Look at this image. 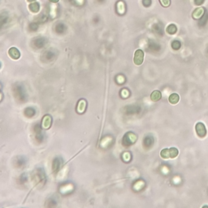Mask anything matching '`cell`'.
Here are the masks:
<instances>
[{
    "mask_svg": "<svg viewBox=\"0 0 208 208\" xmlns=\"http://www.w3.org/2000/svg\"><path fill=\"white\" fill-rule=\"evenodd\" d=\"M180 47H181V44H180V42L179 41H177V40L173 41V42H172V47L173 50H179L180 48Z\"/></svg>",
    "mask_w": 208,
    "mask_h": 208,
    "instance_id": "9a60e30c",
    "label": "cell"
},
{
    "mask_svg": "<svg viewBox=\"0 0 208 208\" xmlns=\"http://www.w3.org/2000/svg\"><path fill=\"white\" fill-rule=\"evenodd\" d=\"M168 100L170 103L175 105V104H177V102H179L180 96L177 94H172L170 96H169Z\"/></svg>",
    "mask_w": 208,
    "mask_h": 208,
    "instance_id": "ba28073f",
    "label": "cell"
},
{
    "mask_svg": "<svg viewBox=\"0 0 208 208\" xmlns=\"http://www.w3.org/2000/svg\"><path fill=\"white\" fill-rule=\"evenodd\" d=\"M28 1H29V2H34L35 0H28Z\"/></svg>",
    "mask_w": 208,
    "mask_h": 208,
    "instance_id": "cb8c5ba5",
    "label": "cell"
},
{
    "mask_svg": "<svg viewBox=\"0 0 208 208\" xmlns=\"http://www.w3.org/2000/svg\"><path fill=\"white\" fill-rule=\"evenodd\" d=\"M8 55L13 60H18L20 56H21V53H20L18 49H16L15 47H12V48H11L8 50Z\"/></svg>",
    "mask_w": 208,
    "mask_h": 208,
    "instance_id": "5b68a950",
    "label": "cell"
},
{
    "mask_svg": "<svg viewBox=\"0 0 208 208\" xmlns=\"http://www.w3.org/2000/svg\"><path fill=\"white\" fill-rule=\"evenodd\" d=\"M138 138L133 133H128L123 138V145L125 146H129L135 143Z\"/></svg>",
    "mask_w": 208,
    "mask_h": 208,
    "instance_id": "6da1fadb",
    "label": "cell"
},
{
    "mask_svg": "<svg viewBox=\"0 0 208 208\" xmlns=\"http://www.w3.org/2000/svg\"><path fill=\"white\" fill-rule=\"evenodd\" d=\"M6 21H7V16H5L4 15H1L0 16V26H2L3 24L5 23Z\"/></svg>",
    "mask_w": 208,
    "mask_h": 208,
    "instance_id": "ffe728a7",
    "label": "cell"
},
{
    "mask_svg": "<svg viewBox=\"0 0 208 208\" xmlns=\"http://www.w3.org/2000/svg\"><path fill=\"white\" fill-rule=\"evenodd\" d=\"M204 2V0H195V3L197 5H201Z\"/></svg>",
    "mask_w": 208,
    "mask_h": 208,
    "instance_id": "7402d4cb",
    "label": "cell"
},
{
    "mask_svg": "<svg viewBox=\"0 0 208 208\" xmlns=\"http://www.w3.org/2000/svg\"><path fill=\"white\" fill-rule=\"evenodd\" d=\"M50 2H51V3H58L59 2V0H49Z\"/></svg>",
    "mask_w": 208,
    "mask_h": 208,
    "instance_id": "603a6c76",
    "label": "cell"
},
{
    "mask_svg": "<svg viewBox=\"0 0 208 208\" xmlns=\"http://www.w3.org/2000/svg\"><path fill=\"white\" fill-rule=\"evenodd\" d=\"M195 129H196V133L200 138H204L206 135V128L204 124L202 122L198 123L196 126H195Z\"/></svg>",
    "mask_w": 208,
    "mask_h": 208,
    "instance_id": "3957f363",
    "label": "cell"
},
{
    "mask_svg": "<svg viewBox=\"0 0 208 208\" xmlns=\"http://www.w3.org/2000/svg\"><path fill=\"white\" fill-rule=\"evenodd\" d=\"M63 29H64V25L62 24H60L56 26V31L59 33V34H61L62 32H63Z\"/></svg>",
    "mask_w": 208,
    "mask_h": 208,
    "instance_id": "d6986e66",
    "label": "cell"
},
{
    "mask_svg": "<svg viewBox=\"0 0 208 208\" xmlns=\"http://www.w3.org/2000/svg\"><path fill=\"white\" fill-rule=\"evenodd\" d=\"M162 94L160 93V91L159 90H154L152 92V94L151 95V99L153 102H158L159 100L161 99Z\"/></svg>",
    "mask_w": 208,
    "mask_h": 208,
    "instance_id": "52a82bcc",
    "label": "cell"
},
{
    "mask_svg": "<svg viewBox=\"0 0 208 208\" xmlns=\"http://www.w3.org/2000/svg\"><path fill=\"white\" fill-rule=\"evenodd\" d=\"M177 26L175 25L174 24H169L167 27L166 28V32L168 34H171V35H173L177 33Z\"/></svg>",
    "mask_w": 208,
    "mask_h": 208,
    "instance_id": "9c48e42d",
    "label": "cell"
},
{
    "mask_svg": "<svg viewBox=\"0 0 208 208\" xmlns=\"http://www.w3.org/2000/svg\"><path fill=\"white\" fill-rule=\"evenodd\" d=\"M59 165H60V162L59 161V159H56L54 161V164H53V170L54 171H58L59 168H60Z\"/></svg>",
    "mask_w": 208,
    "mask_h": 208,
    "instance_id": "ac0fdd59",
    "label": "cell"
},
{
    "mask_svg": "<svg viewBox=\"0 0 208 208\" xmlns=\"http://www.w3.org/2000/svg\"><path fill=\"white\" fill-rule=\"evenodd\" d=\"M151 0H144L143 1V4L146 6V7H148L149 5H151Z\"/></svg>",
    "mask_w": 208,
    "mask_h": 208,
    "instance_id": "44dd1931",
    "label": "cell"
},
{
    "mask_svg": "<svg viewBox=\"0 0 208 208\" xmlns=\"http://www.w3.org/2000/svg\"><path fill=\"white\" fill-rule=\"evenodd\" d=\"M160 156L164 159H167L170 158V154H169V149L166 148L162 150L160 152Z\"/></svg>",
    "mask_w": 208,
    "mask_h": 208,
    "instance_id": "5bb4252c",
    "label": "cell"
},
{
    "mask_svg": "<svg viewBox=\"0 0 208 208\" xmlns=\"http://www.w3.org/2000/svg\"><path fill=\"white\" fill-rule=\"evenodd\" d=\"M143 60H144V52L140 49L137 50L134 53V59H133L134 63L139 66L142 63Z\"/></svg>",
    "mask_w": 208,
    "mask_h": 208,
    "instance_id": "7a4b0ae2",
    "label": "cell"
},
{
    "mask_svg": "<svg viewBox=\"0 0 208 208\" xmlns=\"http://www.w3.org/2000/svg\"><path fill=\"white\" fill-rule=\"evenodd\" d=\"M50 123H51V118H50V115H46L44 117L43 120H42V127L45 128H47L48 127H50Z\"/></svg>",
    "mask_w": 208,
    "mask_h": 208,
    "instance_id": "30bf717a",
    "label": "cell"
},
{
    "mask_svg": "<svg viewBox=\"0 0 208 208\" xmlns=\"http://www.w3.org/2000/svg\"><path fill=\"white\" fill-rule=\"evenodd\" d=\"M169 154H170V159H174L176 158L178 154H179V151L177 148H174V147H172V148L169 149Z\"/></svg>",
    "mask_w": 208,
    "mask_h": 208,
    "instance_id": "4fadbf2b",
    "label": "cell"
},
{
    "mask_svg": "<svg viewBox=\"0 0 208 208\" xmlns=\"http://www.w3.org/2000/svg\"><path fill=\"white\" fill-rule=\"evenodd\" d=\"M86 102L85 100H81V101L79 102V103H78V107H77V111L78 112H83L84 111H85V109H86Z\"/></svg>",
    "mask_w": 208,
    "mask_h": 208,
    "instance_id": "7c38bea8",
    "label": "cell"
},
{
    "mask_svg": "<svg viewBox=\"0 0 208 208\" xmlns=\"http://www.w3.org/2000/svg\"><path fill=\"white\" fill-rule=\"evenodd\" d=\"M29 8L32 12L37 13L38 12L39 9H40V5L38 3H33L29 6Z\"/></svg>",
    "mask_w": 208,
    "mask_h": 208,
    "instance_id": "8fae6325",
    "label": "cell"
},
{
    "mask_svg": "<svg viewBox=\"0 0 208 208\" xmlns=\"http://www.w3.org/2000/svg\"><path fill=\"white\" fill-rule=\"evenodd\" d=\"M203 14H204V8L200 7V8H196L193 12V18L194 20H199L203 17Z\"/></svg>",
    "mask_w": 208,
    "mask_h": 208,
    "instance_id": "277c9868",
    "label": "cell"
},
{
    "mask_svg": "<svg viewBox=\"0 0 208 208\" xmlns=\"http://www.w3.org/2000/svg\"><path fill=\"white\" fill-rule=\"evenodd\" d=\"M35 44H36V46L37 47H43V45H44V39L43 38L37 39L36 41H35Z\"/></svg>",
    "mask_w": 208,
    "mask_h": 208,
    "instance_id": "e0dca14e",
    "label": "cell"
},
{
    "mask_svg": "<svg viewBox=\"0 0 208 208\" xmlns=\"http://www.w3.org/2000/svg\"><path fill=\"white\" fill-rule=\"evenodd\" d=\"M154 138L151 137V136H147L145 138L144 141H143V145H144V147L146 149L151 148V146H153L154 144Z\"/></svg>",
    "mask_w": 208,
    "mask_h": 208,
    "instance_id": "8992f818",
    "label": "cell"
},
{
    "mask_svg": "<svg viewBox=\"0 0 208 208\" xmlns=\"http://www.w3.org/2000/svg\"><path fill=\"white\" fill-rule=\"evenodd\" d=\"M159 3L164 8H167L171 4V0H159Z\"/></svg>",
    "mask_w": 208,
    "mask_h": 208,
    "instance_id": "2e32d148",
    "label": "cell"
}]
</instances>
